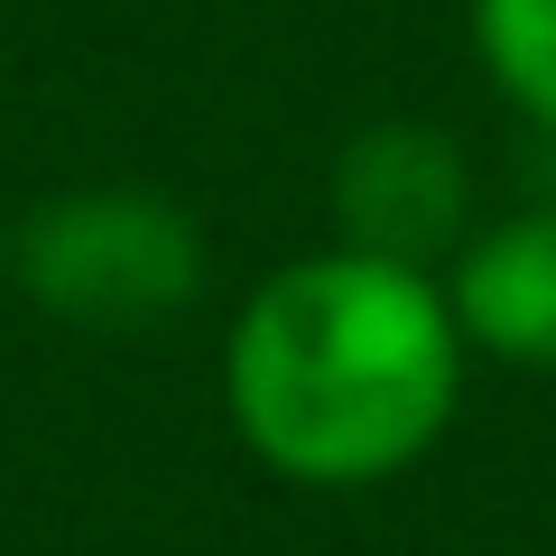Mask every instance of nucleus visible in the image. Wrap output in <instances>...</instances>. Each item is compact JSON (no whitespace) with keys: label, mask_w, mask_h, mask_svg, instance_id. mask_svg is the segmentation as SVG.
Masks as SVG:
<instances>
[{"label":"nucleus","mask_w":556,"mask_h":556,"mask_svg":"<svg viewBox=\"0 0 556 556\" xmlns=\"http://www.w3.org/2000/svg\"><path fill=\"white\" fill-rule=\"evenodd\" d=\"M473 65L538 139H556V0H464Z\"/></svg>","instance_id":"nucleus-5"},{"label":"nucleus","mask_w":556,"mask_h":556,"mask_svg":"<svg viewBox=\"0 0 556 556\" xmlns=\"http://www.w3.org/2000/svg\"><path fill=\"white\" fill-rule=\"evenodd\" d=\"M464 371L437 269L316 241L223 325V427L288 492H380L455 437Z\"/></svg>","instance_id":"nucleus-1"},{"label":"nucleus","mask_w":556,"mask_h":556,"mask_svg":"<svg viewBox=\"0 0 556 556\" xmlns=\"http://www.w3.org/2000/svg\"><path fill=\"white\" fill-rule=\"evenodd\" d=\"M445 306H455L464 343L482 362H510V371H556V195L519 204L501 223L445 251Z\"/></svg>","instance_id":"nucleus-4"},{"label":"nucleus","mask_w":556,"mask_h":556,"mask_svg":"<svg viewBox=\"0 0 556 556\" xmlns=\"http://www.w3.org/2000/svg\"><path fill=\"white\" fill-rule=\"evenodd\" d=\"M10 288L65 334H159L214 288V241L159 186H56L10 223Z\"/></svg>","instance_id":"nucleus-2"},{"label":"nucleus","mask_w":556,"mask_h":556,"mask_svg":"<svg viewBox=\"0 0 556 556\" xmlns=\"http://www.w3.org/2000/svg\"><path fill=\"white\" fill-rule=\"evenodd\" d=\"M0 288H10V232H0Z\"/></svg>","instance_id":"nucleus-6"},{"label":"nucleus","mask_w":556,"mask_h":556,"mask_svg":"<svg viewBox=\"0 0 556 556\" xmlns=\"http://www.w3.org/2000/svg\"><path fill=\"white\" fill-rule=\"evenodd\" d=\"M325 214L353 251L445 269V251L473 232V159L445 121H362L325 167Z\"/></svg>","instance_id":"nucleus-3"}]
</instances>
